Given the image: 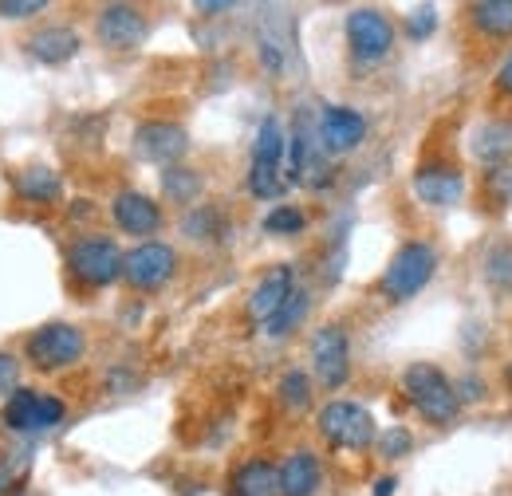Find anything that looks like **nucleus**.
<instances>
[{"label":"nucleus","instance_id":"30","mask_svg":"<svg viewBox=\"0 0 512 496\" xmlns=\"http://www.w3.org/2000/svg\"><path fill=\"white\" fill-rule=\"evenodd\" d=\"M16 382H20V363H16V355L0 351V398H12V394H16Z\"/></svg>","mask_w":512,"mask_h":496},{"label":"nucleus","instance_id":"21","mask_svg":"<svg viewBox=\"0 0 512 496\" xmlns=\"http://www.w3.org/2000/svg\"><path fill=\"white\" fill-rule=\"evenodd\" d=\"M473 154L489 166H501L512 154V126L509 123H485L473 134Z\"/></svg>","mask_w":512,"mask_h":496},{"label":"nucleus","instance_id":"26","mask_svg":"<svg viewBox=\"0 0 512 496\" xmlns=\"http://www.w3.org/2000/svg\"><path fill=\"white\" fill-rule=\"evenodd\" d=\"M304 225H308V217L296 205H280L264 217V233H300Z\"/></svg>","mask_w":512,"mask_h":496},{"label":"nucleus","instance_id":"23","mask_svg":"<svg viewBox=\"0 0 512 496\" xmlns=\"http://www.w3.org/2000/svg\"><path fill=\"white\" fill-rule=\"evenodd\" d=\"M16 193L24 201H32V205H48V201L60 197V178L52 170H44V166H32V170L16 174Z\"/></svg>","mask_w":512,"mask_h":496},{"label":"nucleus","instance_id":"9","mask_svg":"<svg viewBox=\"0 0 512 496\" xmlns=\"http://www.w3.org/2000/svg\"><path fill=\"white\" fill-rule=\"evenodd\" d=\"M4 422L8 430L20 434H40L64 422V402L56 394H36V390H16L4 406Z\"/></svg>","mask_w":512,"mask_h":496},{"label":"nucleus","instance_id":"3","mask_svg":"<svg viewBox=\"0 0 512 496\" xmlns=\"http://www.w3.org/2000/svg\"><path fill=\"white\" fill-rule=\"evenodd\" d=\"M316 426H320L323 441H331L335 449H367L379 441V426H375L371 410L359 402H327Z\"/></svg>","mask_w":512,"mask_h":496},{"label":"nucleus","instance_id":"8","mask_svg":"<svg viewBox=\"0 0 512 496\" xmlns=\"http://www.w3.org/2000/svg\"><path fill=\"white\" fill-rule=\"evenodd\" d=\"M178 272V252L162 241H142L123 256V280L138 292H158Z\"/></svg>","mask_w":512,"mask_h":496},{"label":"nucleus","instance_id":"25","mask_svg":"<svg viewBox=\"0 0 512 496\" xmlns=\"http://www.w3.org/2000/svg\"><path fill=\"white\" fill-rule=\"evenodd\" d=\"M280 402L288 410H308L312 406V378L304 371H288L280 378Z\"/></svg>","mask_w":512,"mask_h":496},{"label":"nucleus","instance_id":"19","mask_svg":"<svg viewBox=\"0 0 512 496\" xmlns=\"http://www.w3.org/2000/svg\"><path fill=\"white\" fill-rule=\"evenodd\" d=\"M469 24H473L485 40H509L512 0H477V4H469Z\"/></svg>","mask_w":512,"mask_h":496},{"label":"nucleus","instance_id":"27","mask_svg":"<svg viewBox=\"0 0 512 496\" xmlns=\"http://www.w3.org/2000/svg\"><path fill=\"white\" fill-rule=\"evenodd\" d=\"M197 174H190V170H166V193L174 197V201H190L193 193H197Z\"/></svg>","mask_w":512,"mask_h":496},{"label":"nucleus","instance_id":"24","mask_svg":"<svg viewBox=\"0 0 512 496\" xmlns=\"http://www.w3.org/2000/svg\"><path fill=\"white\" fill-rule=\"evenodd\" d=\"M481 272H485V284H489V288L509 292V296H512V245H493V248H489V252H485Z\"/></svg>","mask_w":512,"mask_h":496},{"label":"nucleus","instance_id":"13","mask_svg":"<svg viewBox=\"0 0 512 496\" xmlns=\"http://www.w3.org/2000/svg\"><path fill=\"white\" fill-rule=\"evenodd\" d=\"M111 217H115V225H119L127 237H150V233H158V225H162L158 201L146 197V193H138V189H123V193L111 201Z\"/></svg>","mask_w":512,"mask_h":496},{"label":"nucleus","instance_id":"20","mask_svg":"<svg viewBox=\"0 0 512 496\" xmlns=\"http://www.w3.org/2000/svg\"><path fill=\"white\" fill-rule=\"evenodd\" d=\"M233 496H280L276 465L264 461V457L245 461V465L233 473Z\"/></svg>","mask_w":512,"mask_h":496},{"label":"nucleus","instance_id":"12","mask_svg":"<svg viewBox=\"0 0 512 496\" xmlns=\"http://www.w3.org/2000/svg\"><path fill=\"white\" fill-rule=\"evenodd\" d=\"M134 146H138V154H142L146 162L174 166V162L186 154L190 138H186V130L178 123H142L134 130Z\"/></svg>","mask_w":512,"mask_h":496},{"label":"nucleus","instance_id":"22","mask_svg":"<svg viewBox=\"0 0 512 496\" xmlns=\"http://www.w3.org/2000/svg\"><path fill=\"white\" fill-rule=\"evenodd\" d=\"M308 308H312V296L304 292V288H296L284 304H280V311L264 323V335L268 339H284V335H292L300 323H304V315H308Z\"/></svg>","mask_w":512,"mask_h":496},{"label":"nucleus","instance_id":"11","mask_svg":"<svg viewBox=\"0 0 512 496\" xmlns=\"http://www.w3.org/2000/svg\"><path fill=\"white\" fill-rule=\"evenodd\" d=\"M95 32H99V40L107 48L130 52V48H138L146 40V16L138 8H130V4H107L99 12V20H95Z\"/></svg>","mask_w":512,"mask_h":496},{"label":"nucleus","instance_id":"28","mask_svg":"<svg viewBox=\"0 0 512 496\" xmlns=\"http://www.w3.org/2000/svg\"><path fill=\"white\" fill-rule=\"evenodd\" d=\"M434 28H438V12H434V8H418V12H410V20H406L410 40H426Z\"/></svg>","mask_w":512,"mask_h":496},{"label":"nucleus","instance_id":"32","mask_svg":"<svg viewBox=\"0 0 512 496\" xmlns=\"http://www.w3.org/2000/svg\"><path fill=\"white\" fill-rule=\"evenodd\" d=\"M497 87H501L505 95H512V52H509V60L501 63V71H497Z\"/></svg>","mask_w":512,"mask_h":496},{"label":"nucleus","instance_id":"18","mask_svg":"<svg viewBox=\"0 0 512 496\" xmlns=\"http://www.w3.org/2000/svg\"><path fill=\"white\" fill-rule=\"evenodd\" d=\"M28 52L40 63H64L79 52V32L67 28V24H52V28H40L32 40H28Z\"/></svg>","mask_w":512,"mask_h":496},{"label":"nucleus","instance_id":"5","mask_svg":"<svg viewBox=\"0 0 512 496\" xmlns=\"http://www.w3.org/2000/svg\"><path fill=\"white\" fill-rule=\"evenodd\" d=\"M67 268L87 288H107L123 276V252L111 237H83L67 252Z\"/></svg>","mask_w":512,"mask_h":496},{"label":"nucleus","instance_id":"34","mask_svg":"<svg viewBox=\"0 0 512 496\" xmlns=\"http://www.w3.org/2000/svg\"><path fill=\"white\" fill-rule=\"evenodd\" d=\"M505 382H509V390H512V367H509V371H505Z\"/></svg>","mask_w":512,"mask_h":496},{"label":"nucleus","instance_id":"29","mask_svg":"<svg viewBox=\"0 0 512 496\" xmlns=\"http://www.w3.org/2000/svg\"><path fill=\"white\" fill-rule=\"evenodd\" d=\"M48 4L44 0H0V16L4 20H28V16H40Z\"/></svg>","mask_w":512,"mask_h":496},{"label":"nucleus","instance_id":"10","mask_svg":"<svg viewBox=\"0 0 512 496\" xmlns=\"http://www.w3.org/2000/svg\"><path fill=\"white\" fill-rule=\"evenodd\" d=\"M312 367L327 390H339L351 378V343L343 327L327 323L312 335Z\"/></svg>","mask_w":512,"mask_h":496},{"label":"nucleus","instance_id":"15","mask_svg":"<svg viewBox=\"0 0 512 496\" xmlns=\"http://www.w3.org/2000/svg\"><path fill=\"white\" fill-rule=\"evenodd\" d=\"M414 193L418 201L426 205H457L465 197V178L457 166H446V162H434V166H422L414 174Z\"/></svg>","mask_w":512,"mask_h":496},{"label":"nucleus","instance_id":"14","mask_svg":"<svg viewBox=\"0 0 512 496\" xmlns=\"http://www.w3.org/2000/svg\"><path fill=\"white\" fill-rule=\"evenodd\" d=\"M367 138V119L355 107H327L320 119V142L331 154H351Z\"/></svg>","mask_w":512,"mask_h":496},{"label":"nucleus","instance_id":"4","mask_svg":"<svg viewBox=\"0 0 512 496\" xmlns=\"http://www.w3.org/2000/svg\"><path fill=\"white\" fill-rule=\"evenodd\" d=\"M284 130L276 119H264L256 130V146H253V166H249V193L268 201L284 189Z\"/></svg>","mask_w":512,"mask_h":496},{"label":"nucleus","instance_id":"16","mask_svg":"<svg viewBox=\"0 0 512 496\" xmlns=\"http://www.w3.org/2000/svg\"><path fill=\"white\" fill-rule=\"evenodd\" d=\"M276 477H280V496H316L323 481V465L312 449H300V453L284 457Z\"/></svg>","mask_w":512,"mask_h":496},{"label":"nucleus","instance_id":"33","mask_svg":"<svg viewBox=\"0 0 512 496\" xmlns=\"http://www.w3.org/2000/svg\"><path fill=\"white\" fill-rule=\"evenodd\" d=\"M394 489H398V481H394V477H383V481H375V496H394Z\"/></svg>","mask_w":512,"mask_h":496},{"label":"nucleus","instance_id":"1","mask_svg":"<svg viewBox=\"0 0 512 496\" xmlns=\"http://www.w3.org/2000/svg\"><path fill=\"white\" fill-rule=\"evenodd\" d=\"M402 390H406L410 406H414L426 422H434V426L453 422L457 410H461L457 386H453L438 367H430V363H414L410 371L402 374Z\"/></svg>","mask_w":512,"mask_h":496},{"label":"nucleus","instance_id":"17","mask_svg":"<svg viewBox=\"0 0 512 496\" xmlns=\"http://www.w3.org/2000/svg\"><path fill=\"white\" fill-rule=\"evenodd\" d=\"M292 292H296V284H292V268H288V264L264 272V280L256 284L253 296H249V315H253L256 323H268Z\"/></svg>","mask_w":512,"mask_h":496},{"label":"nucleus","instance_id":"6","mask_svg":"<svg viewBox=\"0 0 512 496\" xmlns=\"http://www.w3.org/2000/svg\"><path fill=\"white\" fill-rule=\"evenodd\" d=\"M83 351H87V339L71 323H44L40 331L28 335V359L36 371H64L83 359Z\"/></svg>","mask_w":512,"mask_h":496},{"label":"nucleus","instance_id":"7","mask_svg":"<svg viewBox=\"0 0 512 496\" xmlns=\"http://www.w3.org/2000/svg\"><path fill=\"white\" fill-rule=\"evenodd\" d=\"M347 48H351L355 63H363V67L383 63L394 48V24L379 8H355L347 16Z\"/></svg>","mask_w":512,"mask_h":496},{"label":"nucleus","instance_id":"2","mask_svg":"<svg viewBox=\"0 0 512 496\" xmlns=\"http://www.w3.org/2000/svg\"><path fill=\"white\" fill-rule=\"evenodd\" d=\"M434 272H438V252H434V245H426V241H406V245L390 256L379 288H383L386 300L402 304V300L418 296V292L434 280Z\"/></svg>","mask_w":512,"mask_h":496},{"label":"nucleus","instance_id":"31","mask_svg":"<svg viewBox=\"0 0 512 496\" xmlns=\"http://www.w3.org/2000/svg\"><path fill=\"white\" fill-rule=\"evenodd\" d=\"M379 449H383V457H398V453H406L410 449V434L406 430H390V434H383L379 437Z\"/></svg>","mask_w":512,"mask_h":496}]
</instances>
